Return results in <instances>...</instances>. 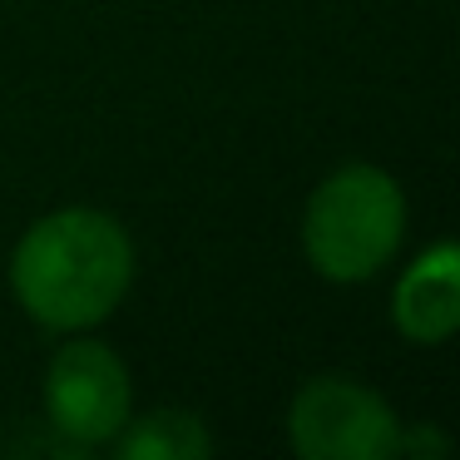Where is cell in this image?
<instances>
[{
  "instance_id": "cell-3",
  "label": "cell",
  "mask_w": 460,
  "mask_h": 460,
  "mask_svg": "<svg viewBox=\"0 0 460 460\" xmlns=\"http://www.w3.org/2000/svg\"><path fill=\"white\" fill-rule=\"evenodd\" d=\"M45 420L75 450H110V440L134 416L129 361L94 332H65L45 361L40 381Z\"/></svg>"
},
{
  "instance_id": "cell-6",
  "label": "cell",
  "mask_w": 460,
  "mask_h": 460,
  "mask_svg": "<svg viewBox=\"0 0 460 460\" xmlns=\"http://www.w3.org/2000/svg\"><path fill=\"white\" fill-rule=\"evenodd\" d=\"M213 430L199 411L189 406H149L134 411L124 430L110 440L119 460H208L213 456Z\"/></svg>"
},
{
  "instance_id": "cell-2",
  "label": "cell",
  "mask_w": 460,
  "mask_h": 460,
  "mask_svg": "<svg viewBox=\"0 0 460 460\" xmlns=\"http://www.w3.org/2000/svg\"><path fill=\"white\" fill-rule=\"evenodd\" d=\"M411 223L406 189L391 169L351 159L327 169L302 203L297 243L307 268L332 288L376 282L401 258Z\"/></svg>"
},
{
  "instance_id": "cell-7",
  "label": "cell",
  "mask_w": 460,
  "mask_h": 460,
  "mask_svg": "<svg viewBox=\"0 0 460 460\" xmlns=\"http://www.w3.org/2000/svg\"><path fill=\"white\" fill-rule=\"evenodd\" d=\"M450 430H440L436 420H401L396 430V456H420V460H440L450 456Z\"/></svg>"
},
{
  "instance_id": "cell-5",
  "label": "cell",
  "mask_w": 460,
  "mask_h": 460,
  "mask_svg": "<svg viewBox=\"0 0 460 460\" xmlns=\"http://www.w3.org/2000/svg\"><path fill=\"white\" fill-rule=\"evenodd\" d=\"M391 327L411 347H446L460 327V243L436 238L401 268L391 288Z\"/></svg>"
},
{
  "instance_id": "cell-4",
  "label": "cell",
  "mask_w": 460,
  "mask_h": 460,
  "mask_svg": "<svg viewBox=\"0 0 460 460\" xmlns=\"http://www.w3.org/2000/svg\"><path fill=\"white\" fill-rule=\"evenodd\" d=\"M282 430L297 460H396L401 416L361 376L317 371L292 391Z\"/></svg>"
},
{
  "instance_id": "cell-1",
  "label": "cell",
  "mask_w": 460,
  "mask_h": 460,
  "mask_svg": "<svg viewBox=\"0 0 460 460\" xmlns=\"http://www.w3.org/2000/svg\"><path fill=\"white\" fill-rule=\"evenodd\" d=\"M139 272L134 233L94 203L50 208L15 238L5 282L11 297L35 327L55 332H94L124 307Z\"/></svg>"
}]
</instances>
